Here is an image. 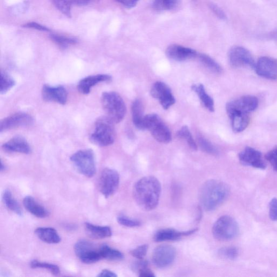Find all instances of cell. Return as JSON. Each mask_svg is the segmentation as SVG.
Returning <instances> with one entry per match:
<instances>
[{
    "instance_id": "13",
    "label": "cell",
    "mask_w": 277,
    "mask_h": 277,
    "mask_svg": "<svg viewBox=\"0 0 277 277\" xmlns=\"http://www.w3.org/2000/svg\"><path fill=\"white\" fill-rule=\"evenodd\" d=\"M151 95L159 101L162 107L165 110L168 109L175 103L171 90L166 84L161 81L156 82L153 84Z\"/></svg>"
},
{
    "instance_id": "11",
    "label": "cell",
    "mask_w": 277,
    "mask_h": 277,
    "mask_svg": "<svg viewBox=\"0 0 277 277\" xmlns=\"http://www.w3.org/2000/svg\"><path fill=\"white\" fill-rule=\"evenodd\" d=\"M229 60L231 66L234 68H255V62L251 53L246 48L234 46L229 53Z\"/></svg>"
},
{
    "instance_id": "4",
    "label": "cell",
    "mask_w": 277,
    "mask_h": 277,
    "mask_svg": "<svg viewBox=\"0 0 277 277\" xmlns=\"http://www.w3.org/2000/svg\"><path fill=\"white\" fill-rule=\"evenodd\" d=\"M102 104L107 117L114 123H119L124 119L126 113V105L116 92H105L102 96Z\"/></svg>"
},
{
    "instance_id": "40",
    "label": "cell",
    "mask_w": 277,
    "mask_h": 277,
    "mask_svg": "<svg viewBox=\"0 0 277 277\" xmlns=\"http://www.w3.org/2000/svg\"><path fill=\"white\" fill-rule=\"evenodd\" d=\"M148 248L147 245H141L131 251V254L133 257L139 260L144 259L147 254Z\"/></svg>"
},
{
    "instance_id": "17",
    "label": "cell",
    "mask_w": 277,
    "mask_h": 277,
    "mask_svg": "<svg viewBox=\"0 0 277 277\" xmlns=\"http://www.w3.org/2000/svg\"><path fill=\"white\" fill-rule=\"evenodd\" d=\"M42 97L47 102L65 105L67 102L68 94L66 88L62 86H51L46 84L42 89Z\"/></svg>"
},
{
    "instance_id": "45",
    "label": "cell",
    "mask_w": 277,
    "mask_h": 277,
    "mask_svg": "<svg viewBox=\"0 0 277 277\" xmlns=\"http://www.w3.org/2000/svg\"><path fill=\"white\" fill-rule=\"evenodd\" d=\"M115 1L124 6L127 9H132L137 5L140 0H115Z\"/></svg>"
},
{
    "instance_id": "32",
    "label": "cell",
    "mask_w": 277,
    "mask_h": 277,
    "mask_svg": "<svg viewBox=\"0 0 277 277\" xmlns=\"http://www.w3.org/2000/svg\"><path fill=\"white\" fill-rule=\"evenodd\" d=\"M176 136L179 138L186 140L192 150L194 151L197 150V145L193 136H192L188 127L184 126L181 127V129L179 131H177Z\"/></svg>"
},
{
    "instance_id": "31",
    "label": "cell",
    "mask_w": 277,
    "mask_h": 277,
    "mask_svg": "<svg viewBox=\"0 0 277 277\" xmlns=\"http://www.w3.org/2000/svg\"><path fill=\"white\" fill-rule=\"evenodd\" d=\"M100 252L103 259L119 260L124 258V255L122 252L116 249H114L108 245L104 244L101 246Z\"/></svg>"
},
{
    "instance_id": "39",
    "label": "cell",
    "mask_w": 277,
    "mask_h": 277,
    "mask_svg": "<svg viewBox=\"0 0 277 277\" xmlns=\"http://www.w3.org/2000/svg\"><path fill=\"white\" fill-rule=\"evenodd\" d=\"M265 158L271 165L275 171L277 172V146L268 151L266 154Z\"/></svg>"
},
{
    "instance_id": "38",
    "label": "cell",
    "mask_w": 277,
    "mask_h": 277,
    "mask_svg": "<svg viewBox=\"0 0 277 277\" xmlns=\"http://www.w3.org/2000/svg\"><path fill=\"white\" fill-rule=\"evenodd\" d=\"M198 142L204 152L214 155L218 154L217 149L207 139L200 137L198 138Z\"/></svg>"
},
{
    "instance_id": "33",
    "label": "cell",
    "mask_w": 277,
    "mask_h": 277,
    "mask_svg": "<svg viewBox=\"0 0 277 277\" xmlns=\"http://www.w3.org/2000/svg\"><path fill=\"white\" fill-rule=\"evenodd\" d=\"M50 38L55 44L62 48H67L69 46L76 44L77 42L75 38L62 36L59 34H51Z\"/></svg>"
},
{
    "instance_id": "8",
    "label": "cell",
    "mask_w": 277,
    "mask_h": 277,
    "mask_svg": "<svg viewBox=\"0 0 277 277\" xmlns=\"http://www.w3.org/2000/svg\"><path fill=\"white\" fill-rule=\"evenodd\" d=\"M74 251L76 256L84 264H94L103 259L100 246L98 248L86 240L78 241L74 246Z\"/></svg>"
},
{
    "instance_id": "10",
    "label": "cell",
    "mask_w": 277,
    "mask_h": 277,
    "mask_svg": "<svg viewBox=\"0 0 277 277\" xmlns=\"http://www.w3.org/2000/svg\"><path fill=\"white\" fill-rule=\"evenodd\" d=\"M120 182L119 174L117 170L111 168H105L99 181V190L106 198L115 194L118 189Z\"/></svg>"
},
{
    "instance_id": "27",
    "label": "cell",
    "mask_w": 277,
    "mask_h": 277,
    "mask_svg": "<svg viewBox=\"0 0 277 277\" xmlns=\"http://www.w3.org/2000/svg\"><path fill=\"white\" fill-rule=\"evenodd\" d=\"M193 89L198 95L199 98L207 108L210 112H214L215 104L213 99L207 93L204 86L202 84H194L192 86Z\"/></svg>"
},
{
    "instance_id": "48",
    "label": "cell",
    "mask_w": 277,
    "mask_h": 277,
    "mask_svg": "<svg viewBox=\"0 0 277 277\" xmlns=\"http://www.w3.org/2000/svg\"><path fill=\"white\" fill-rule=\"evenodd\" d=\"M98 276H110L116 277L117 275L109 269H104L98 275Z\"/></svg>"
},
{
    "instance_id": "46",
    "label": "cell",
    "mask_w": 277,
    "mask_h": 277,
    "mask_svg": "<svg viewBox=\"0 0 277 277\" xmlns=\"http://www.w3.org/2000/svg\"><path fill=\"white\" fill-rule=\"evenodd\" d=\"M139 276L143 277H154L155 275L154 273L151 270L150 268H148V266L142 268L139 271Z\"/></svg>"
},
{
    "instance_id": "23",
    "label": "cell",
    "mask_w": 277,
    "mask_h": 277,
    "mask_svg": "<svg viewBox=\"0 0 277 277\" xmlns=\"http://www.w3.org/2000/svg\"><path fill=\"white\" fill-rule=\"evenodd\" d=\"M35 233L41 240L48 244H58L61 241L58 232L52 227H39Z\"/></svg>"
},
{
    "instance_id": "36",
    "label": "cell",
    "mask_w": 277,
    "mask_h": 277,
    "mask_svg": "<svg viewBox=\"0 0 277 277\" xmlns=\"http://www.w3.org/2000/svg\"><path fill=\"white\" fill-rule=\"evenodd\" d=\"M220 257L225 259L234 260L239 255L238 248L235 247H225L219 250Z\"/></svg>"
},
{
    "instance_id": "1",
    "label": "cell",
    "mask_w": 277,
    "mask_h": 277,
    "mask_svg": "<svg viewBox=\"0 0 277 277\" xmlns=\"http://www.w3.org/2000/svg\"><path fill=\"white\" fill-rule=\"evenodd\" d=\"M161 192L160 181L148 176L139 180L133 188V196L139 207L144 211L154 210L159 204Z\"/></svg>"
},
{
    "instance_id": "3",
    "label": "cell",
    "mask_w": 277,
    "mask_h": 277,
    "mask_svg": "<svg viewBox=\"0 0 277 277\" xmlns=\"http://www.w3.org/2000/svg\"><path fill=\"white\" fill-rule=\"evenodd\" d=\"M114 124L108 117H103L97 119L90 136L92 143L101 147L113 144L116 139Z\"/></svg>"
},
{
    "instance_id": "47",
    "label": "cell",
    "mask_w": 277,
    "mask_h": 277,
    "mask_svg": "<svg viewBox=\"0 0 277 277\" xmlns=\"http://www.w3.org/2000/svg\"><path fill=\"white\" fill-rule=\"evenodd\" d=\"M69 1L71 4L82 6L87 5L90 3L97 1V0H69Z\"/></svg>"
},
{
    "instance_id": "15",
    "label": "cell",
    "mask_w": 277,
    "mask_h": 277,
    "mask_svg": "<svg viewBox=\"0 0 277 277\" xmlns=\"http://www.w3.org/2000/svg\"><path fill=\"white\" fill-rule=\"evenodd\" d=\"M33 123V118L30 115L25 113H17L1 121L0 132L30 126Z\"/></svg>"
},
{
    "instance_id": "41",
    "label": "cell",
    "mask_w": 277,
    "mask_h": 277,
    "mask_svg": "<svg viewBox=\"0 0 277 277\" xmlns=\"http://www.w3.org/2000/svg\"><path fill=\"white\" fill-rule=\"evenodd\" d=\"M117 221L120 225L126 227H134L140 225V223L137 220L132 219L125 216H119L117 218Z\"/></svg>"
},
{
    "instance_id": "43",
    "label": "cell",
    "mask_w": 277,
    "mask_h": 277,
    "mask_svg": "<svg viewBox=\"0 0 277 277\" xmlns=\"http://www.w3.org/2000/svg\"><path fill=\"white\" fill-rule=\"evenodd\" d=\"M210 8L218 18L222 20H225L226 19V14L224 11L216 4H210Z\"/></svg>"
},
{
    "instance_id": "34",
    "label": "cell",
    "mask_w": 277,
    "mask_h": 277,
    "mask_svg": "<svg viewBox=\"0 0 277 277\" xmlns=\"http://www.w3.org/2000/svg\"><path fill=\"white\" fill-rule=\"evenodd\" d=\"M31 267L33 268H44L50 271L54 275L58 276L60 273V268L58 265L48 263L46 262H41L36 260L31 262Z\"/></svg>"
},
{
    "instance_id": "49",
    "label": "cell",
    "mask_w": 277,
    "mask_h": 277,
    "mask_svg": "<svg viewBox=\"0 0 277 277\" xmlns=\"http://www.w3.org/2000/svg\"><path fill=\"white\" fill-rule=\"evenodd\" d=\"M5 168H6V166L4 164V163L3 162V161H2V162H1V171L3 172V170H5Z\"/></svg>"
},
{
    "instance_id": "24",
    "label": "cell",
    "mask_w": 277,
    "mask_h": 277,
    "mask_svg": "<svg viewBox=\"0 0 277 277\" xmlns=\"http://www.w3.org/2000/svg\"><path fill=\"white\" fill-rule=\"evenodd\" d=\"M85 230L88 235L95 239H103L112 236V232L109 226H102L85 223Z\"/></svg>"
},
{
    "instance_id": "16",
    "label": "cell",
    "mask_w": 277,
    "mask_h": 277,
    "mask_svg": "<svg viewBox=\"0 0 277 277\" xmlns=\"http://www.w3.org/2000/svg\"><path fill=\"white\" fill-rule=\"evenodd\" d=\"M257 74L267 79H277V59L262 56L255 63L254 68Z\"/></svg>"
},
{
    "instance_id": "5",
    "label": "cell",
    "mask_w": 277,
    "mask_h": 277,
    "mask_svg": "<svg viewBox=\"0 0 277 277\" xmlns=\"http://www.w3.org/2000/svg\"><path fill=\"white\" fill-rule=\"evenodd\" d=\"M239 232L236 220L229 216L219 218L212 227V234L219 241H227L235 238Z\"/></svg>"
},
{
    "instance_id": "29",
    "label": "cell",
    "mask_w": 277,
    "mask_h": 277,
    "mask_svg": "<svg viewBox=\"0 0 277 277\" xmlns=\"http://www.w3.org/2000/svg\"><path fill=\"white\" fill-rule=\"evenodd\" d=\"M180 0H153V8L157 11H172L180 5Z\"/></svg>"
},
{
    "instance_id": "22",
    "label": "cell",
    "mask_w": 277,
    "mask_h": 277,
    "mask_svg": "<svg viewBox=\"0 0 277 277\" xmlns=\"http://www.w3.org/2000/svg\"><path fill=\"white\" fill-rule=\"evenodd\" d=\"M196 230H193L187 232H180L173 229H162L155 234L154 239L156 241H165L176 240L183 236H189L193 234Z\"/></svg>"
},
{
    "instance_id": "25",
    "label": "cell",
    "mask_w": 277,
    "mask_h": 277,
    "mask_svg": "<svg viewBox=\"0 0 277 277\" xmlns=\"http://www.w3.org/2000/svg\"><path fill=\"white\" fill-rule=\"evenodd\" d=\"M133 122L135 126L140 130H145V118L143 105L140 101H135L132 106Z\"/></svg>"
},
{
    "instance_id": "26",
    "label": "cell",
    "mask_w": 277,
    "mask_h": 277,
    "mask_svg": "<svg viewBox=\"0 0 277 277\" xmlns=\"http://www.w3.org/2000/svg\"><path fill=\"white\" fill-rule=\"evenodd\" d=\"M229 117L231 120L232 130L236 133L244 131L250 122V118L248 114L236 113Z\"/></svg>"
},
{
    "instance_id": "2",
    "label": "cell",
    "mask_w": 277,
    "mask_h": 277,
    "mask_svg": "<svg viewBox=\"0 0 277 277\" xmlns=\"http://www.w3.org/2000/svg\"><path fill=\"white\" fill-rule=\"evenodd\" d=\"M230 194V188L225 182L218 180L206 181L200 192V200L203 208L207 211L216 209Z\"/></svg>"
},
{
    "instance_id": "19",
    "label": "cell",
    "mask_w": 277,
    "mask_h": 277,
    "mask_svg": "<svg viewBox=\"0 0 277 277\" xmlns=\"http://www.w3.org/2000/svg\"><path fill=\"white\" fill-rule=\"evenodd\" d=\"M112 80V77L107 74H98L83 78L77 85V89L81 94L87 95L90 93L92 88L97 84L108 82Z\"/></svg>"
},
{
    "instance_id": "44",
    "label": "cell",
    "mask_w": 277,
    "mask_h": 277,
    "mask_svg": "<svg viewBox=\"0 0 277 277\" xmlns=\"http://www.w3.org/2000/svg\"><path fill=\"white\" fill-rule=\"evenodd\" d=\"M23 27L28 28H32V29L37 30L40 31H49V30L46 27L35 22L28 23L23 25Z\"/></svg>"
},
{
    "instance_id": "7",
    "label": "cell",
    "mask_w": 277,
    "mask_h": 277,
    "mask_svg": "<svg viewBox=\"0 0 277 277\" xmlns=\"http://www.w3.org/2000/svg\"><path fill=\"white\" fill-rule=\"evenodd\" d=\"M145 130H148L156 140L161 143L168 144L172 140L171 133L160 117L150 114L145 118Z\"/></svg>"
},
{
    "instance_id": "42",
    "label": "cell",
    "mask_w": 277,
    "mask_h": 277,
    "mask_svg": "<svg viewBox=\"0 0 277 277\" xmlns=\"http://www.w3.org/2000/svg\"><path fill=\"white\" fill-rule=\"evenodd\" d=\"M269 216L272 221H277V198H273L269 204Z\"/></svg>"
},
{
    "instance_id": "28",
    "label": "cell",
    "mask_w": 277,
    "mask_h": 277,
    "mask_svg": "<svg viewBox=\"0 0 277 277\" xmlns=\"http://www.w3.org/2000/svg\"><path fill=\"white\" fill-rule=\"evenodd\" d=\"M3 201L6 207L19 216H23V211L18 202L14 199L9 190H6L4 191Z\"/></svg>"
},
{
    "instance_id": "12",
    "label": "cell",
    "mask_w": 277,
    "mask_h": 277,
    "mask_svg": "<svg viewBox=\"0 0 277 277\" xmlns=\"http://www.w3.org/2000/svg\"><path fill=\"white\" fill-rule=\"evenodd\" d=\"M176 256L174 247L169 245H161L155 248L152 254L153 264L159 268H165L172 263Z\"/></svg>"
},
{
    "instance_id": "37",
    "label": "cell",
    "mask_w": 277,
    "mask_h": 277,
    "mask_svg": "<svg viewBox=\"0 0 277 277\" xmlns=\"http://www.w3.org/2000/svg\"><path fill=\"white\" fill-rule=\"evenodd\" d=\"M15 85L13 78L8 74L5 72H2L1 77V88H0V92L2 94H5L7 91L10 90Z\"/></svg>"
},
{
    "instance_id": "35",
    "label": "cell",
    "mask_w": 277,
    "mask_h": 277,
    "mask_svg": "<svg viewBox=\"0 0 277 277\" xmlns=\"http://www.w3.org/2000/svg\"><path fill=\"white\" fill-rule=\"evenodd\" d=\"M52 4L64 15L71 18V4L69 0H51Z\"/></svg>"
},
{
    "instance_id": "9",
    "label": "cell",
    "mask_w": 277,
    "mask_h": 277,
    "mask_svg": "<svg viewBox=\"0 0 277 277\" xmlns=\"http://www.w3.org/2000/svg\"><path fill=\"white\" fill-rule=\"evenodd\" d=\"M258 106L257 97L245 96L227 104L226 110L228 116L233 114H249L256 110Z\"/></svg>"
},
{
    "instance_id": "21",
    "label": "cell",
    "mask_w": 277,
    "mask_h": 277,
    "mask_svg": "<svg viewBox=\"0 0 277 277\" xmlns=\"http://www.w3.org/2000/svg\"><path fill=\"white\" fill-rule=\"evenodd\" d=\"M23 204L25 208L35 217L45 218L49 216V212L31 196H26Z\"/></svg>"
},
{
    "instance_id": "30",
    "label": "cell",
    "mask_w": 277,
    "mask_h": 277,
    "mask_svg": "<svg viewBox=\"0 0 277 277\" xmlns=\"http://www.w3.org/2000/svg\"><path fill=\"white\" fill-rule=\"evenodd\" d=\"M197 57L203 65L212 72L217 74L222 73V67L210 56L205 54H198Z\"/></svg>"
},
{
    "instance_id": "18",
    "label": "cell",
    "mask_w": 277,
    "mask_h": 277,
    "mask_svg": "<svg viewBox=\"0 0 277 277\" xmlns=\"http://www.w3.org/2000/svg\"><path fill=\"white\" fill-rule=\"evenodd\" d=\"M168 58L176 61H183L196 58L197 52L193 49L179 45H170L166 49Z\"/></svg>"
},
{
    "instance_id": "20",
    "label": "cell",
    "mask_w": 277,
    "mask_h": 277,
    "mask_svg": "<svg viewBox=\"0 0 277 277\" xmlns=\"http://www.w3.org/2000/svg\"><path fill=\"white\" fill-rule=\"evenodd\" d=\"M4 151L8 153H19L23 154H30L31 152V148L27 140L21 137H15L3 145Z\"/></svg>"
},
{
    "instance_id": "6",
    "label": "cell",
    "mask_w": 277,
    "mask_h": 277,
    "mask_svg": "<svg viewBox=\"0 0 277 277\" xmlns=\"http://www.w3.org/2000/svg\"><path fill=\"white\" fill-rule=\"evenodd\" d=\"M70 161L80 174L88 177L96 173L95 154L91 150H80L74 153Z\"/></svg>"
},
{
    "instance_id": "14",
    "label": "cell",
    "mask_w": 277,
    "mask_h": 277,
    "mask_svg": "<svg viewBox=\"0 0 277 277\" xmlns=\"http://www.w3.org/2000/svg\"><path fill=\"white\" fill-rule=\"evenodd\" d=\"M239 159L241 164L256 168L265 169L266 164L262 156L259 151L251 147H246L238 155Z\"/></svg>"
}]
</instances>
